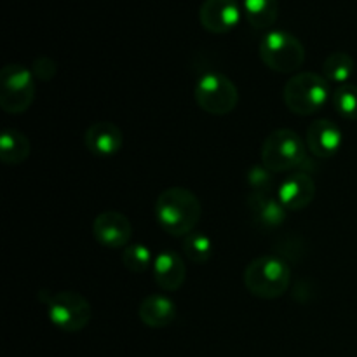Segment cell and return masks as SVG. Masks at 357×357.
Wrapping results in <instances>:
<instances>
[{
	"instance_id": "obj_17",
	"label": "cell",
	"mask_w": 357,
	"mask_h": 357,
	"mask_svg": "<svg viewBox=\"0 0 357 357\" xmlns=\"http://www.w3.org/2000/svg\"><path fill=\"white\" fill-rule=\"evenodd\" d=\"M30 139L17 129H6L0 136V160L7 166H17L30 157Z\"/></svg>"
},
{
	"instance_id": "obj_21",
	"label": "cell",
	"mask_w": 357,
	"mask_h": 357,
	"mask_svg": "<svg viewBox=\"0 0 357 357\" xmlns=\"http://www.w3.org/2000/svg\"><path fill=\"white\" fill-rule=\"evenodd\" d=\"M331 103L338 115L347 121H357V86L356 84H344L337 86L331 94Z\"/></svg>"
},
{
	"instance_id": "obj_3",
	"label": "cell",
	"mask_w": 357,
	"mask_h": 357,
	"mask_svg": "<svg viewBox=\"0 0 357 357\" xmlns=\"http://www.w3.org/2000/svg\"><path fill=\"white\" fill-rule=\"evenodd\" d=\"M291 282L288 264L278 257H258L244 271V286L253 296L275 300L284 295Z\"/></svg>"
},
{
	"instance_id": "obj_18",
	"label": "cell",
	"mask_w": 357,
	"mask_h": 357,
	"mask_svg": "<svg viewBox=\"0 0 357 357\" xmlns=\"http://www.w3.org/2000/svg\"><path fill=\"white\" fill-rule=\"evenodd\" d=\"M243 13L257 30H268L279 17V0H244Z\"/></svg>"
},
{
	"instance_id": "obj_9",
	"label": "cell",
	"mask_w": 357,
	"mask_h": 357,
	"mask_svg": "<svg viewBox=\"0 0 357 357\" xmlns=\"http://www.w3.org/2000/svg\"><path fill=\"white\" fill-rule=\"evenodd\" d=\"M243 14L237 0H204L199 9V21L209 33L223 35L241 23Z\"/></svg>"
},
{
	"instance_id": "obj_15",
	"label": "cell",
	"mask_w": 357,
	"mask_h": 357,
	"mask_svg": "<svg viewBox=\"0 0 357 357\" xmlns=\"http://www.w3.org/2000/svg\"><path fill=\"white\" fill-rule=\"evenodd\" d=\"M176 305L173 300L166 295H149L142 300L138 307V317L145 326L153 328V330H162V328L171 326L176 319Z\"/></svg>"
},
{
	"instance_id": "obj_16",
	"label": "cell",
	"mask_w": 357,
	"mask_h": 357,
	"mask_svg": "<svg viewBox=\"0 0 357 357\" xmlns=\"http://www.w3.org/2000/svg\"><path fill=\"white\" fill-rule=\"evenodd\" d=\"M250 204L251 215H253L255 222L260 225L267 227V229H274L284 223L288 209L281 204L278 197H272L271 194H258L253 192L248 199Z\"/></svg>"
},
{
	"instance_id": "obj_1",
	"label": "cell",
	"mask_w": 357,
	"mask_h": 357,
	"mask_svg": "<svg viewBox=\"0 0 357 357\" xmlns=\"http://www.w3.org/2000/svg\"><path fill=\"white\" fill-rule=\"evenodd\" d=\"M153 215L164 232L173 237H185L194 232L201 220L202 206L194 192L183 187H171L159 194Z\"/></svg>"
},
{
	"instance_id": "obj_24",
	"label": "cell",
	"mask_w": 357,
	"mask_h": 357,
	"mask_svg": "<svg viewBox=\"0 0 357 357\" xmlns=\"http://www.w3.org/2000/svg\"><path fill=\"white\" fill-rule=\"evenodd\" d=\"M52 72L56 73V63L52 61L51 58H45V56H42V58H37L33 63V77L37 75L38 79H44V80H49V75L45 72Z\"/></svg>"
},
{
	"instance_id": "obj_8",
	"label": "cell",
	"mask_w": 357,
	"mask_h": 357,
	"mask_svg": "<svg viewBox=\"0 0 357 357\" xmlns=\"http://www.w3.org/2000/svg\"><path fill=\"white\" fill-rule=\"evenodd\" d=\"M35 100V77L26 66L10 63L0 72V107L6 114H24Z\"/></svg>"
},
{
	"instance_id": "obj_23",
	"label": "cell",
	"mask_w": 357,
	"mask_h": 357,
	"mask_svg": "<svg viewBox=\"0 0 357 357\" xmlns=\"http://www.w3.org/2000/svg\"><path fill=\"white\" fill-rule=\"evenodd\" d=\"M248 185L258 194H268L272 187V171H268L264 164H257L248 171Z\"/></svg>"
},
{
	"instance_id": "obj_11",
	"label": "cell",
	"mask_w": 357,
	"mask_h": 357,
	"mask_svg": "<svg viewBox=\"0 0 357 357\" xmlns=\"http://www.w3.org/2000/svg\"><path fill=\"white\" fill-rule=\"evenodd\" d=\"M342 142H344V135H342L340 128L328 119L314 121L307 128V149L312 155L319 157V159H330V157L337 155Z\"/></svg>"
},
{
	"instance_id": "obj_14",
	"label": "cell",
	"mask_w": 357,
	"mask_h": 357,
	"mask_svg": "<svg viewBox=\"0 0 357 357\" xmlns=\"http://www.w3.org/2000/svg\"><path fill=\"white\" fill-rule=\"evenodd\" d=\"M153 281L162 291H176L183 286L187 278V267L180 255L173 250L159 251L152 265Z\"/></svg>"
},
{
	"instance_id": "obj_7",
	"label": "cell",
	"mask_w": 357,
	"mask_h": 357,
	"mask_svg": "<svg viewBox=\"0 0 357 357\" xmlns=\"http://www.w3.org/2000/svg\"><path fill=\"white\" fill-rule=\"evenodd\" d=\"M194 100L206 114L222 117L236 110L239 103V91L225 73L208 72L195 82Z\"/></svg>"
},
{
	"instance_id": "obj_10",
	"label": "cell",
	"mask_w": 357,
	"mask_h": 357,
	"mask_svg": "<svg viewBox=\"0 0 357 357\" xmlns=\"http://www.w3.org/2000/svg\"><path fill=\"white\" fill-rule=\"evenodd\" d=\"M93 236L108 250H124L132 237V225L126 215L119 211H103L94 218Z\"/></svg>"
},
{
	"instance_id": "obj_22",
	"label": "cell",
	"mask_w": 357,
	"mask_h": 357,
	"mask_svg": "<svg viewBox=\"0 0 357 357\" xmlns=\"http://www.w3.org/2000/svg\"><path fill=\"white\" fill-rule=\"evenodd\" d=\"M153 255L145 244H129L122 250V264L132 274L146 272L153 265Z\"/></svg>"
},
{
	"instance_id": "obj_6",
	"label": "cell",
	"mask_w": 357,
	"mask_h": 357,
	"mask_svg": "<svg viewBox=\"0 0 357 357\" xmlns=\"http://www.w3.org/2000/svg\"><path fill=\"white\" fill-rule=\"evenodd\" d=\"M260 59L278 73H295L305 61V47L298 37L284 30H271L260 42Z\"/></svg>"
},
{
	"instance_id": "obj_12",
	"label": "cell",
	"mask_w": 357,
	"mask_h": 357,
	"mask_svg": "<svg viewBox=\"0 0 357 357\" xmlns=\"http://www.w3.org/2000/svg\"><path fill=\"white\" fill-rule=\"evenodd\" d=\"M316 197V183L307 173H293L281 181L278 199L288 211L309 208Z\"/></svg>"
},
{
	"instance_id": "obj_19",
	"label": "cell",
	"mask_w": 357,
	"mask_h": 357,
	"mask_svg": "<svg viewBox=\"0 0 357 357\" xmlns=\"http://www.w3.org/2000/svg\"><path fill=\"white\" fill-rule=\"evenodd\" d=\"M356 70L354 58L347 52H331L323 63V77L331 84H337V86H344L349 84V80L352 79Z\"/></svg>"
},
{
	"instance_id": "obj_5",
	"label": "cell",
	"mask_w": 357,
	"mask_h": 357,
	"mask_svg": "<svg viewBox=\"0 0 357 357\" xmlns=\"http://www.w3.org/2000/svg\"><path fill=\"white\" fill-rule=\"evenodd\" d=\"M284 103L293 114L314 115L331 98L330 82L314 72L295 73L284 86Z\"/></svg>"
},
{
	"instance_id": "obj_20",
	"label": "cell",
	"mask_w": 357,
	"mask_h": 357,
	"mask_svg": "<svg viewBox=\"0 0 357 357\" xmlns=\"http://www.w3.org/2000/svg\"><path fill=\"white\" fill-rule=\"evenodd\" d=\"M181 251L192 264H206L213 255V243L206 234L190 232L181 241Z\"/></svg>"
},
{
	"instance_id": "obj_4",
	"label": "cell",
	"mask_w": 357,
	"mask_h": 357,
	"mask_svg": "<svg viewBox=\"0 0 357 357\" xmlns=\"http://www.w3.org/2000/svg\"><path fill=\"white\" fill-rule=\"evenodd\" d=\"M305 162H309L307 143L293 129H275L261 145V164L272 173L300 169Z\"/></svg>"
},
{
	"instance_id": "obj_13",
	"label": "cell",
	"mask_w": 357,
	"mask_h": 357,
	"mask_svg": "<svg viewBox=\"0 0 357 357\" xmlns=\"http://www.w3.org/2000/svg\"><path fill=\"white\" fill-rule=\"evenodd\" d=\"M84 145L93 155L112 157L121 152L124 145V135L114 122H94L86 129Z\"/></svg>"
},
{
	"instance_id": "obj_2",
	"label": "cell",
	"mask_w": 357,
	"mask_h": 357,
	"mask_svg": "<svg viewBox=\"0 0 357 357\" xmlns=\"http://www.w3.org/2000/svg\"><path fill=\"white\" fill-rule=\"evenodd\" d=\"M38 298L47 310V317L58 330L65 333H79L93 317V307L89 300L77 291H44L38 293Z\"/></svg>"
}]
</instances>
